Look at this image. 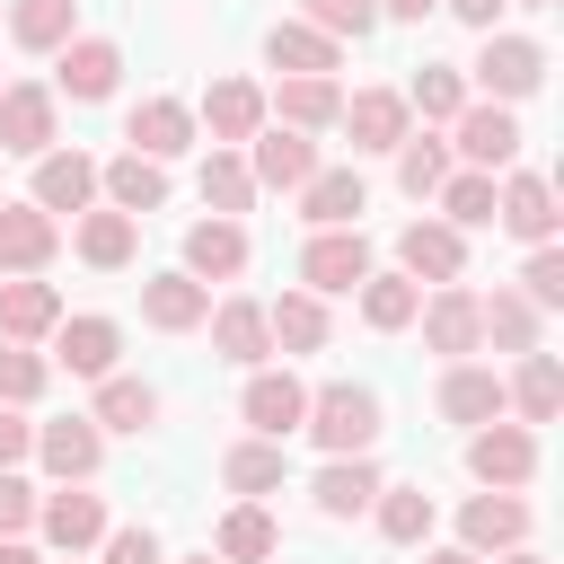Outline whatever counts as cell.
<instances>
[{"label":"cell","instance_id":"cell-1","mask_svg":"<svg viewBox=\"0 0 564 564\" xmlns=\"http://www.w3.org/2000/svg\"><path fill=\"white\" fill-rule=\"evenodd\" d=\"M300 432H308V441H317L326 458H361V449L379 441V397H370L361 379H326V388L308 397Z\"/></svg>","mask_w":564,"mask_h":564},{"label":"cell","instance_id":"cell-2","mask_svg":"<svg viewBox=\"0 0 564 564\" xmlns=\"http://www.w3.org/2000/svg\"><path fill=\"white\" fill-rule=\"evenodd\" d=\"M467 476L476 485H494V494H520L529 476H538V432L529 423H476V441H467Z\"/></svg>","mask_w":564,"mask_h":564},{"label":"cell","instance_id":"cell-3","mask_svg":"<svg viewBox=\"0 0 564 564\" xmlns=\"http://www.w3.org/2000/svg\"><path fill=\"white\" fill-rule=\"evenodd\" d=\"M62 141V106L44 79H9L0 88V159H44Z\"/></svg>","mask_w":564,"mask_h":564},{"label":"cell","instance_id":"cell-4","mask_svg":"<svg viewBox=\"0 0 564 564\" xmlns=\"http://www.w3.org/2000/svg\"><path fill=\"white\" fill-rule=\"evenodd\" d=\"M476 79H485V97H494V106L538 97V88H546V44H538V35H485Z\"/></svg>","mask_w":564,"mask_h":564},{"label":"cell","instance_id":"cell-5","mask_svg":"<svg viewBox=\"0 0 564 564\" xmlns=\"http://www.w3.org/2000/svg\"><path fill=\"white\" fill-rule=\"evenodd\" d=\"M361 273H370V238L361 229H317L308 247H300V282L326 300V291H361Z\"/></svg>","mask_w":564,"mask_h":564},{"label":"cell","instance_id":"cell-6","mask_svg":"<svg viewBox=\"0 0 564 564\" xmlns=\"http://www.w3.org/2000/svg\"><path fill=\"white\" fill-rule=\"evenodd\" d=\"M62 256V220L44 203H0V273H44Z\"/></svg>","mask_w":564,"mask_h":564},{"label":"cell","instance_id":"cell-7","mask_svg":"<svg viewBox=\"0 0 564 564\" xmlns=\"http://www.w3.org/2000/svg\"><path fill=\"white\" fill-rule=\"evenodd\" d=\"M247 176H256V185H273V194H300V185L317 176V141H308V132H291V123L256 132V141H247Z\"/></svg>","mask_w":564,"mask_h":564},{"label":"cell","instance_id":"cell-8","mask_svg":"<svg viewBox=\"0 0 564 564\" xmlns=\"http://www.w3.org/2000/svg\"><path fill=\"white\" fill-rule=\"evenodd\" d=\"M414 317H423V344H432V352H449V361H467V352L485 344L476 291H458V282H432V300H423Z\"/></svg>","mask_w":564,"mask_h":564},{"label":"cell","instance_id":"cell-9","mask_svg":"<svg viewBox=\"0 0 564 564\" xmlns=\"http://www.w3.org/2000/svg\"><path fill=\"white\" fill-rule=\"evenodd\" d=\"M35 529H44V546H62V555H88V546L106 538V502H97V494H79V485H62V494H35Z\"/></svg>","mask_w":564,"mask_h":564},{"label":"cell","instance_id":"cell-10","mask_svg":"<svg viewBox=\"0 0 564 564\" xmlns=\"http://www.w3.org/2000/svg\"><path fill=\"white\" fill-rule=\"evenodd\" d=\"M449 132H458V159H467V167H511V159H520V123H511V106H494V97H485V106H458Z\"/></svg>","mask_w":564,"mask_h":564},{"label":"cell","instance_id":"cell-11","mask_svg":"<svg viewBox=\"0 0 564 564\" xmlns=\"http://www.w3.org/2000/svg\"><path fill=\"white\" fill-rule=\"evenodd\" d=\"M35 458L62 476V485H88L97 476V458H106V432L88 423V414H62V423H35Z\"/></svg>","mask_w":564,"mask_h":564},{"label":"cell","instance_id":"cell-12","mask_svg":"<svg viewBox=\"0 0 564 564\" xmlns=\"http://www.w3.org/2000/svg\"><path fill=\"white\" fill-rule=\"evenodd\" d=\"M520 538H529V502H520V494H494V485H485V494L458 511V546H467V555H502V546H520Z\"/></svg>","mask_w":564,"mask_h":564},{"label":"cell","instance_id":"cell-13","mask_svg":"<svg viewBox=\"0 0 564 564\" xmlns=\"http://www.w3.org/2000/svg\"><path fill=\"white\" fill-rule=\"evenodd\" d=\"M53 326H62V291L35 273H9L0 282V344H44Z\"/></svg>","mask_w":564,"mask_h":564},{"label":"cell","instance_id":"cell-14","mask_svg":"<svg viewBox=\"0 0 564 564\" xmlns=\"http://www.w3.org/2000/svg\"><path fill=\"white\" fill-rule=\"evenodd\" d=\"M264 62H273L282 79H335V62H344V44H335V35H317L308 18H282V26L264 35Z\"/></svg>","mask_w":564,"mask_h":564},{"label":"cell","instance_id":"cell-15","mask_svg":"<svg viewBox=\"0 0 564 564\" xmlns=\"http://www.w3.org/2000/svg\"><path fill=\"white\" fill-rule=\"evenodd\" d=\"M494 220H502L511 238L546 247V238H555V185H546V176H529V167H520V176H502V185H494Z\"/></svg>","mask_w":564,"mask_h":564},{"label":"cell","instance_id":"cell-16","mask_svg":"<svg viewBox=\"0 0 564 564\" xmlns=\"http://www.w3.org/2000/svg\"><path fill=\"white\" fill-rule=\"evenodd\" d=\"M141 317H150L159 335H194V326L212 317V282H194V273H150V282H141Z\"/></svg>","mask_w":564,"mask_h":564},{"label":"cell","instance_id":"cell-17","mask_svg":"<svg viewBox=\"0 0 564 564\" xmlns=\"http://www.w3.org/2000/svg\"><path fill=\"white\" fill-rule=\"evenodd\" d=\"M115 352H123V326H115V317H62V326H53V361H62L70 379H106Z\"/></svg>","mask_w":564,"mask_h":564},{"label":"cell","instance_id":"cell-18","mask_svg":"<svg viewBox=\"0 0 564 564\" xmlns=\"http://www.w3.org/2000/svg\"><path fill=\"white\" fill-rule=\"evenodd\" d=\"M194 132H212V141H256V132H264V88H256V79H212Z\"/></svg>","mask_w":564,"mask_h":564},{"label":"cell","instance_id":"cell-19","mask_svg":"<svg viewBox=\"0 0 564 564\" xmlns=\"http://www.w3.org/2000/svg\"><path fill=\"white\" fill-rule=\"evenodd\" d=\"M335 123L352 132V150H397L414 115H405V88H361V97H344Z\"/></svg>","mask_w":564,"mask_h":564},{"label":"cell","instance_id":"cell-20","mask_svg":"<svg viewBox=\"0 0 564 564\" xmlns=\"http://www.w3.org/2000/svg\"><path fill=\"white\" fill-rule=\"evenodd\" d=\"M123 141L141 159H176V150H194V106L185 97H141L132 123H123Z\"/></svg>","mask_w":564,"mask_h":564},{"label":"cell","instance_id":"cell-21","mask_svg":"<svg viewBox=\"0 0 564 564\" xmlns=\"http://www.w3.org/2000/svg\"><path fill=\"white\" fill-rule=\"evenodd\" d=\"M361 203H370V185H361L352 167H317V176L300 185V220H308V229H361Z\"/></svg>","mask_w":564,"mask_h":564},{"label":"cell","instance_id":"cell-22","mask_svg":"<svg viewBox=\"0 0 564 564\" xmlns=\"http://www.w3.org/2000/svg\"><path fill=\"white\" fill-rule=\"evenodd\" d=\"M397 256H405L414 282H458V264H467V229H449V220H405Z\"/></svg>","mask_w":564,"mask_h":564},{"label":"cell","instance_id":"cell-23","mask_svg":"<svg viewBox=\"0 0 564 564\" xmlns=\"http://www.w3.org/2000/svg\"><path fill=\"white\" fill-rule=\"evenodd\" d=\"M238 405H247V423H256L264 441H291V432H300V414H308V388H300L291 370H256Z\"/></svg>","mask_w":564,"mask_h":564},{"label":"cell","instance_id":"cell-24","mask_svg":"<svg viewBox=\"0 0 564 564\" xmlns=\"http://www.w3.org/2000/svg\"><path fill=\"white\" fill-rule=\"evenodd\" d=\"M115 79H123V53H115L106 35H70V44H62V97L97 106V97H115Z\"/></svg>","mask_w":564,"mask_h":564},{"label":"cell","instance_id":"cell-25","mask_svg":"<svg viewBox=\"0 0 564 564\" xmlns=\"http://www.w3.org/2000/svg\"><path fill=\"white\" fill-rule=\"evenodd\" d=\"M35 203L62 220V212H88L97 203V159H79V150H44L35 159Z\"/></svg>","mask_w":564,"mask_h":564},{"label":"cell","instance_id":"cell-26","mask_svg":"<svg viewBox=\"0 0 564 564\" xmlns=\"http://www.w3.org/2000/svg\"><path fill=\"white\" fill-rule=\"evenodd\" d=\"M97 185L115 194V212L150 220V212L167 203V159H141V150H123V159H106V167H97Z\"/></svg>","mask_w":564,"mask_h":564},{"label":"cell","instance_id":"cell-27","mask_svg":"<svg viewBox=\"0 0 564 564\" xmlns=\"http://www.w3.org/2000/svg\"><path fill=\"white\" fill-rule=\"evenodd\" d=\"M185 273H194V282H229V273H247V229L220 220V212L194 220V229H185Z\"/></svg>","mask_w":564,"mask_h":564},{"label":"cell","instance_id":"cell-28","mask_svg":"<svg viewBox=\"0 0 564 564\" xmlns=\"http://www.w3.org/2000/svg\"><path fill=\"white\" fill-rule=\"evenodd\" d=\"M441 414H449V423H494V414H502V370L449 361V370H441Z\"/></svg>","mask_w":564,"mask_h":564},{"label":"cell","instance_id":"cell-29","mask_svg":"<svg viewBox=\"0 0 564 564\" xmlns=\"http://www.w3.org/2000/svg\"><path fill=\"white\" fill-rule=\"evenodd\" d=\"M203 326H212L220 361H247V370H256V361L273 352V326H264V308H256V300H220V308H212Z\"/></svg>","mask_w":564,"mask_h":564},{"label":"cell","instance_id":"cell-30","mask_svg":"<svg viewBox=\"0 0 564 564\" xmlns=\"http://www.w3.org/2000/svg\"><path fill=\"white\" fill-rule=\"evenodd\" d=\"M502 405H520V423H555V405H564L555 352H520V370L502 379Z\"/></svg>","mask_w":564,"mask_h":564},{"label":"cell","instance_id":"cell-31","mask_svg":"<svg viewBox=\"0 0 564 564\" xmlns=\"http://www.w3.org/2000/svg\"><path fill=\"white\" fill-rule=\"evenodd\" d=\"M308 494H317V511H326V520H352V511H370V494H379V467H370V449H361V458H326Z\"/></svg>","mask_w":564,"mask_h":564},{"label":"cell","instance_id":"cell-32","mask_svg":"<svg viewBox=\"0 0 564 564\" xmlns=\"http://www.w3.org/2000/svg\"><path fill=\"white\" fill-rule=\"evenodd\" d=\"M264 115H282L291 132H326V123L344 115V88H335V79H282V88L264 97Z\"/></svg>","mask_w":564,"mask_h":564},{"label":"cell","instance_id":"cell-33","mask_svg":"<svg viewBox=\"0 0 564 564\" xmlns=\"http://www.w3.org/2000/svg\"><path fill=\"white\" fill-rule=\"evenodd\" d=\"M476 317H485V344L494 352H538L546 308H529V291H494V300H476Z\"/></svg>","mask_w":564,"mask_h":564},{"label":"cell","instance_id":"cell-34","mask_svg":"<svg viewBox=\"0 0 564 564\" xmlns=\"http://www.w3.org/2000/svg\"><path fill=\"white\" fill-rule=\"evenodd\" d=\"M88 423H97V432H150V423H159V388H150V379H115V370H106V379H97V414H88Z\"/></svg>","mask_w":564,"mask_h":564},{"label":"cell","instance_id":"cell-35","mask_svg":"<svg viewBox=\"0 0 564 564\" xmlns=\"http://www.w3.org/2000/svg\"><path fill=\"white\" fill-rule=\"evenodd\" d=\"M282 476H291V458H282V441H264V432L238 441V449L220 458V485L247 494V502H256V494H282Z\"/></svg>","mask_w":564,"mask_h":564},{"label":"cell","instance_id":"cell-36","mask_svg":"<svg viewBox=\"0 0 564 564\" xmlns=\"http://www.w3.org/2000/svg\"><path fill=\"white\" fill-rule=\"evenodd\" d=\"M0 18H9V35H18L26 53H62V44L79 35V9H70V0H9Z\"/></svg>","mask_w":564,"mask_h":564},{"label":"cell","instance_id":"cell-37","mask_svg":"<svg viewBox=\"0 0 564 564\" xmlns=\"http://www.w3.org/2000/svg\"><path fill=\"white\" fill-rule=\"evenodd\" d=\"M132 247H141V220H132V212H79V256H88L97 273H123Z\"/></svg>","mask_w":564,"mask_h":564},{"label":"cell","instance_id":"cell-38","mask_svg":"<svg viewBox=\"0 0 564 564\" xmlns=\"http://www.w3.org/2000/svg\"><path fill=\"white\" fill-rule=\"evenodd\" d=\"M414 308H423V282H414V273H361V317H370L379 335L414 326Z\"/></svg>","mask_w":564,"mask_h":564},{"label":"cell","instance_id":"cell-39","mask_svg":"<svg viewBox=\"0 0 564 564\" xmlns=\"http://www.w3.org/2000/svg\"><path fill=\"white\" fill-rule=\"evenodd\" d=\"M264 326H273L282 352H317V344H326V300H317V291H282V300L264 308Z\"/></svg>","mask_w":564,"mask_h":564},{"label":"cell","instance_id":"cell-40","mask_svg":"<svg viewBox=\"0 0 564 564\" xmlns=\"http://www.w3.org/2000/svg\"><path fill=\"white\" fill-rule=\"evenodd\" d=\"M370 511H379V538L388 546H423L432 538V494H414V485H379Z\"/></svg>","mask_w":564,"mask_h":564},{"label":"cell","instance_id":"cell-41","mask_svg":"<svg viewBox=\"0 0 564 564\" xmlns=\"http://www.w3.org/2000/svg\"><path fill=\"white\" fill-rule=\"evenodd\" d=\"M273 546H282L273 511H264V502H238V511L220 520V546H212V555H220V564H264Z\"/></svg>","mask_w":564,"mask_h":564},{"label":"cell","instance_id":"cell-42","mask_svg":"<svg viewBox=\"0 0 564 564\" xmlns=\"http://www.w3.org/2000/svg\"><path fill=\"white\" fill-rule=\"evenodd\" d=\"M467 106V70H449V62H423L414 79H405V115H423V123H449Z\"/></svg>","mask_w":564,"mask_h":564},{"label":"cell","instance_id":"cell-43","mask_svg":"<svg viewBox=\"0 0 564 564\" xmlns=\"http://www.w3.org/2000/svg\"><path fill=\"white\" fill-rule=\"evenodd\" d=\"M203 203H212L220 220H238V212L256 203V176H247L238 150H212V159H203Z\"/></svg>","mask_w":564,"mask_h":564},{"label":"cell","instance_id":"cell-44","mask_svg":"<svg viewBox=\"0 0 564 564\" xmlns=\"http://www.w3.org/2000/svg\"><path fill=\"white\" fill-rule=\"evenodd\" d=\"M441 212H449V229H485V220H494V167L441 176Z\"/></svg>","mask_w":564,"mask_h":564},{"label":"cell","instance_id":"cell-45","mask_svg":"<svg viewBox=\"0 0 564 564\" xmlns=\"http://www.w3.org/2000/svg\"><path fill=\"white\" fill-rule=\"evenodd\" d=\"M441 176H449V141H414V132H405V141H397V185L423 203V194H441Z\"/></svg>","mask_w":564,"mask_h":564},{"label":"cell","instance_id":"cell-46","mask_svg":"<svg viewBox=\"0 0 564 564\" xmlns=\"http://www.w3.org/2000/svg\"><path fill=\"white\" fill-rule=\"evenodd\" d=\"M44 379H53V361H44V352L0 344V405H35V397H44Z\"/></svg>","mask_w":564,"mask_h":564},{"label":"cell","instance_id":"cell-47","mask_svg":"<svg viewBox=\"0 0 564 564\" xmlns=\"http://www.w3.org/2000/svg\"><path fill=\"white\" fill-rule=\"evenodd\" d=\"M300 18H308L317 35H335V44H344V35L361 44V35L379 26V0H300Z\"/></svg>","mask_w":564,"mask_h":564},{"label":"cell","instance_id":"cell-48","mask_svg":"<svg viewBox=\"0 0 564 564\" xmlns=\"http://www.w3.org/2000/svg\"><path fill=\"white\" fill-rule=\"evenodd\" d=\"M520 291H529V308H564V256H555V238H546V247H529Z\"/></svg>","mask_w":564,"mask_h":564},{"label":"cell","instance_id":"cell-49","mask_svg":"<svg viewBox=\"0 0 564 564\" xmlns=\"http://www.w3.org/2000/svg\"><path fill=\"white\" fill-rule=\"evenodd\" d=\"M35 529V485L18 467H0V538H26Z\"/></svg>","mask_w":564,"mask_h":564},{"label":"cell","instance_id":"cell-50","mask_svg":"<svg viewBox=\"0 0 564 564\" xmlns=\"http://www.w3.org/2000/svg\"><path fill=\"white\" fill-rule=\"evenodd\" d=\"M97 546H106V564H167V555H159V538H150V529H106V538H97Z\"/></svg>","mask_w":564,"mask_h":564},{"label":"cell","instance_id":"cell-51","mask_svg":"<svg viewBox=\"0 0 564 564\" xmlns=\"http://www.w3.org/2000/svg\"><path fill=\"white\" fill-rule=\"evenodd\" d=\"M26 449H35V423H26L18 405H0V467H18Z\"/></svg>","mask_w":564,"mask_h":564},{"label":"cell","instance_id":"cell-52","mask_svg":"<svg viewBox=\"0 0 564 564\" xmlns=\"http://www.w3.org/2000/svg\"><path fill=\"white\" fill-rule=\"evenodd\" d=\"M441 9H449V18H467L476 35H494V9H502V0H441Z\"/></svg>","mask_w":564,"mask_h":564},{"label":"cell","instance_id":"cell-53","mask_svg":"<svg viewBox=\"0 0 564 564\" xmlns=\"http://www.w3.org/2000/svg\"><path fill=\"white\" fill-rule=\"evenodd\" d=\"M441 0H379V18H432Z\"/></svg>","mask_w":564,"mask_h":564},{"label":"cell","instance_id":"cell-54","mask_svg":"<svg viewBox=\"0 0 564 564\" xmlns=\"http://www.w3.org/2000/svg\"><path fill=\"white\" fill-rule=\"evenodd\" d=\"M0 564H44V555H35L26 538H0Z\"/></svg>","mask_w":564,"mask_h":564},{"label":"cell","instance_id":"cell-55","mask_svg":"<svg viewBox=\"0 0 564 564\" xmlns=\"http://www.w3.org/2000/svg\"><path fill=\"white\" fill-rule=\"evenodd\" d=\"M423 564H485V555H467V546H441V555H423Z\"/></svg>","mask_w":564,"mask_h":564},{"label":"cell","instance_id":"cell-56","mask_svg":"<svg viewBox=\"0 0 564 564\" xmlns=\"http://www.w3.org/2000/svg\"><path fill=\"white\" fill-rule=\"evenodd\" d=\"M502 564H538V555H529V546H502Z\"/></svg>","mask_w":564,"mask_h":564},{"label":"cell","instance_id":"cell-57","mask_svg":"<svg viewBox=\"0 0 564 564\" xmlns=\"http://www.w3.org/2000/svg\"><path fill=\"white\" fill-rule=\"evenodd\" d=\"M185 564H220V555H185Z\"/></svg>","mask_w":564,"mask_h":564},{"label":"cell","instance_id":"cell-58","mask_svg":"<svg viewBox=\"0 0 564 564\" xmlns=\"http://www.w3.org/2000/svg\"><path fill=\"white\" fill-rule=\"evenodd\" d=\"M520 9H546V0H520Z\"/></svg>","mask_w":564,"mask_h":564},{"label":"cell","instance_id":"cell-59","mask_svg":"<svg viewBox=\"0 0 564 564\" xmlns=\"http://www.w3.org/2000/svg\"><path fill=\"white\" fill-rule=\"evenodd\" d=\"M70 564H79V555H70Z\"/></svg>","mask_w":564,"mask_h":564},{"label":"cell","instance_id":"cell-60","mask_svg":"<svg viewBox=\"0 0 564 564\" xmlns=\"http://www.w3.org/2000/svg\"><path fill=\"white\" fill-rule=\"evenodd\" d=\"M0 9H9V0H0Z\"/></svg>","mask_w":564,"mask_h":564}]
</instances>
